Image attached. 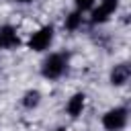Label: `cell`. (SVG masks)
<instances>
[{
    "mask_svg": "<svg viewBox=\"0 0 131 131\" xmlns=\"http://www.w3.org/2000/svg\"><path fill=\"white\" fill-rule=\"evenodd\" d=\"M129 74H131L129 66H127V63H119V66H115V70H113V74H111V82H113L115 86H121V84H125V82L129 80Z\"/></svg>",
    "mask_w": 131,
    "mask_h": 131,
    "instance_id": "6",
    "label": "cell"
},
{
    "mask_svg": "<svg viewBox=\"0 0 131 131\" xmlns=\"http://www.w3.org/2000/svg\"><path fill=\"white\" fill-rule=\"evenodd\" d=\"M125 123H127V111L125 108H113L102 117V125L108 131H119L125 127Z\"/></svg>",
    "mask_w": 131,
    "mask_h": 131,
    "instance_id": "3",
    "label": "cell"
},
{
    "mask_svg": "<svg viewBox=\"0 0 131 131\" xmlns=\"http://www.w3.org/2000/svg\"><path fill=\"white\" fill-rule=\"evenodd\" d=\"M39 98H41V94H39L37 90H31V92H27V94H25L23 104H25L27 108H33V106H37V104H39Z\"/></svg>",
    "mask_w": 131,
    "mask_h": 131,
    "instance_id": "8",
    "label": "cell"
},
{
    "mask_svg": "<svg viewBox=\"0 0 131 131\" xmlns=\"http://www.w3.org/2000/svg\"><path fill=\"white\" fill-rule=\"evenodd\" d=\"M84 94H74L72 98H70V102H68V115L70 117H78L80 113H82V108H84Z\"/></svg>",
    "mask_w": 131,
    "mask_h": 131,
    "instance_id": "7",
    "label": "cell"
},
{
    "mask_svg": "<svg viewBox=\"0 0 131 131\" xmlns=\"http://www.w3.org/2000/svg\"><path fill=\"white\" fill-rule=\"evenodd\" d=\"M63 72H66V59H63V55L53 53V55H49V57L45 59V63H43V76H45V78L55 80V78H59Z\"/></svg>",
    "mask_w": 131,
    "mask_h": 131,
    "instance_id": "1",
    "label": "cell"
},
{
    "mask_svg": "<svg viewBox=\"0 0 131 131\" xmlns=\"http://www.w3.org/2000/svg\"><path fill=\"white\" fill-rule=\"evenodd\" d=\"M80 20H82V16L78 14V12H74V14H70L68 18H66V29H70V31H74L78 25H80Z\"/></svg>",
    "mask_w": 131,
    "mask_h": 131,
    "instance_id": "9",
    "label": "cell"
},
{
    "mask_svg": "<svg viewBox=\"0 0 131 131\" xmlns=\"http://www.w3.org/2000/svg\"><path fill=\"white\" fill-rule=\"evenodd\" d=\"M0 45L6 47V49H12L18 45V37H16V31L12 27H2L0 29Z\"/></svg>",
    "mask_w": 131,
    "mask_h": 131,
    "instance_id": "5",
    "label": "cell"
},
{
    "mask_svg": "<svg viewBox=\"0 0 131 131\" xmlns=\"http://www.w3.org/2000/svg\"><path fill=\"white\" fill-rule=\"evenodd\" d=\"M92 4H94V0H76L78 10H88V8H92Z\"/></svg>",
    "mask_w": 131,
    "mask_h": 131,
    "instance_id": "10",
    "label": "cell"
},
{
    "mask_svg": "<svg viewBox=\"0 0 131 131\" xmlns=\"http://www.w3.org/2000/svg\"><path fill=\"white\" fill-rule=\"evenodd\" d=\"M53 41V29L51 27H43L37 33H33V37L29 39V47L33 51H43L49 47V43Z\"/></svg>",
    "mask_w": 131,
    "mask_h": 131,
    "instance_id": "2",
    "label": "cell"
},
{
    "mask_svg": "<svg viewBox=\"0 0 131 131\" xmlns=\"http://www.w3.org/2000/svg\"><path fill=\"white\" fill-rule=\"evenodd\" d=\"M57 131H63V129H57Z\"/></svg>",
    "mask_w": 131,
    "mask_h": 131,
    "instance_id": "12",
    "label": "cell"
},
{
    "mask_svg": "<svg viewBox=\"0 0 131 131\" xmlns=\"http://www.w3.org/2000/svg\"><path fill=\"white\" fill-rule=\"evenodd\" d=\"M117 0H102L100 2V6L92 12V20L94 23H102V20H106L108 18V14H113L115 12V8H117Z\"/></svg>",
    "mask_w": 131,
    "mask_h": 131,
    "instance_id": "4",
    "label": "cell"
},
{
    "mask_svg": "<svg viewBox=\"0 0 131 131\" xmlns=\"http://www.w3.org/2000/svg\"><path fill=\"white\" fill-rule=\"evenodd\" d=\"M16 2H31V0H16Z\"/></svg>",
    "mask_w": 131,
    "mask_h": 131,
    "instance_id": "11",
    "label": "cell"
}]
</instances>
